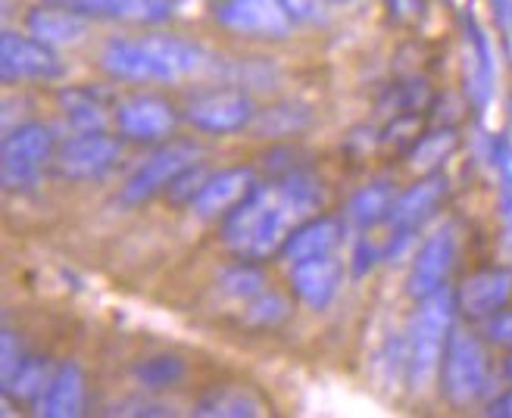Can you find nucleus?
Returning <instances> with one entry per match:
<instances>
[{
  "label": "nucleus",
  "mask_w": 512,
  "mask_h": 418,
  "mask_svg": "<svg viewBox=\"0 0 512 418\" xmlns=\"http://www.w3.org/2000/svg\"><path fill=\"white\" fill-rule=\"evenodd\" d=\"M441 372H444V394L453 406H472L475 400H481V394L491 384L488 353H484L478 337L466 328H453Z\"/></svg>",
  "instance_id": "3"
},
{
  "label": "nucleus",
  "mask_w": 512,
  "mask_h": 418,
  "mask_svg": "<svg viewBox=\"0 0 512 418\" xmlns=\"http://www.w3.org/2000/svg\"><path fill=\"white\" fill-rule=\"evenodd\" d=\"M338 4H347V0H338Z\"/></svg>",
  "instance_id": "35"
},
{
  "label": "nucleus",
  "mask_w": 512,
  "mask_h": 418,
  "mask_svg": "<svg viewBox=\"0 0 512 418\" xmlns=\"http://www.w3.org/2000/svg\"><path fill=\"white\" fill-rule=\"evenodd\" d=\"M135 378L138 384L150 387V390H160V387H172L185 378V362L178 356H147L135 365Z\"/></svg>",
  "instance_id": "26"
},
{
  "label": "nucleus",
  "mask_w": 512,
  "mask_h": 418,
  "mask_svg": "<svg viewBox=\"0 0 512 418\" xmlns=\"http://www.w3.org/2000/svg\"><path fill=\"white\" fill-rule=\"evenodd\" d=\"M341 234L344 228L338 219H306L303 225L291 231V238L281 247V256H285L288 263H300V259L335 253L341 247Z\"/></svg>",
  "instance_id": "19"
},
{
  "label": "nucleus",
  "mask_w": 512,
  "mask_h": 418,
  "mask_svg": "<svg viewBox=\"0 0 512 418\" xmlns=\"http://www.w3.org/2000/svg\"><path fill=\"white\" fill-rule=\"evenodd\" d=\"M341 275L344 266L335 253L325 256H313V259H300V263H291V284L294 294L313 309H325L331 300L338 297L341 287Z\"/></svg>",
  "instance_id": "13"
},
{
  "label": "nucleus",
  "mask_w": 512,
  "mask_h": 418,
  "mask_svg": "<svg viewBox=\"0 0 512 418\" xmlns=\"http://www.w3.org/2000/svg\"><path fill=\"white\" fill-rule=\"evenodd\" d=\"M50 4L79 10L85 16L122 19V22H138V25L166 22L172 16V0H50Z\"/></svg>",
  "instance_id": "17"
},
{
  "label": "nucleus",
  "mask_w": 512,
  "mask_h": 418,
  "mask_svg": "<svg viewBox=\"0 0 512 418\" xmlns=\"http://www.w3.org/2000/svg\"><path fill=\"white\" fill-rule=\"evenodd\" d=\"M91 32V25L85 19V13L69 10V7H41L29 16V35H35L38 41L50 44V47H72L82 44Z\"/></svg>",
  "instance_id": "18"
},
{
  "label": "nucleus",
  "mask_w": 512,
  "mask_h": 418,
  "mask_svg": "<svg viewBox=\"0 0 512 418\" xmlns=\"http://www.w3.org/2000/svg\"><path fill=\"white\" fill-rule=\"evenodd\" d=\"M453 147H456V132H434V135H425L416 147H413V153H409V166H413L416 172H428V169H434L438 163H444L447 156L453 153Z\"/></svg>",
  "instance_id": "28"
},
{
  "label": "nucleus",
  "mask_w": 512,
  "mask_h": 418,
  "mask_svg": "<svg viewBox=\"0 0 512 418\" xmlns=\"http://www.w3.org/2000/svg\"><path fill=\"white\" fill-rule=\"evenodd\" d=\"M253 188H256V178L250 169H225V172L210 175L207 181H203L200 191L191 200V209L200 219L228 216Z\"/></svg>",
  "instance_id": "14"
},
{
  "label": "nucleus",
  "mask_w": 512,
  "mask_h": 418,
  "mask_svg": "<svg viewBox=\"0 0 512 418\" xmlns=\"http://www.w3.org/2000/svg\"><path fill=\"white\" fill-rule=\"evenodd\" d=\"M291 316V303L278 291H263L244 306V322L253 328H275Z\"/></svg>",
  "instance_id": "27"
},
{
  "label": "nucleus",
  "mask_w": 512,
  "mask_h": 418,
  "mask_svg": "<svg viewBox=\"0 0 512 418\" xmlns=\"http://www.w3.org/2000/svg\"><path fill=\"white\" fill-rule=\"evenodd\" d=\"M288 7V13L294 16V22H310L322 16V0H281Z\"/></svg>",
  "instance_id": "31"
},
{
  "label": "nucleus",
  "mask_w": 512,
  "mask_h": 418,
  "mask_svg": "<svg viewBox=\"0 0 512 418\" xmlns=\"http://www.w3.org/2000/svg\"><path fill=\"white\" fill-rule=\"evenodd\" d=\"M63 72L54 47L35 35L4 32L0 38V75L4 82H35V78H57Z\"/></svg>",
  "instance_id": "8"
},
{
  "label": "nucleus",
  "mask_w": 512,
  "mask_h": 418,
  "mask_svg": "<svg viewBox=\"0 0 512 418\" xmlns=\"http://www.w3.org/2000/svg\"><path fill=\"white\" fill-rule=\"evenodd\" d=\"M200 156H203V147L194 141H172V144L160 147L153 156H147L132 178L125 181L119 200L125 206L147 203L150 197H157L160 191L172 188L178 175H185L191 166H197Z\"/></svg>",
  "instance_id": "5"
},
{
  "label": "nucleus",
  "mask_w": 512,
  "mask_h": 418,
  "mask_svg": "<svg viewBox=\"0 0 512 418\" xmlns=\"http://www.w3.org/2000/svg\"><path fill=\"white\" fill-rule=\"evenodd\" d=\"M216 19L247 38H288L294 29V16L281 0H222Z\"/></svg>",
  "instance_id": "6"
},
{
  "label": "nucleus",
  "mask_w": 512,
  "mask_h": 418,
  "mask_svg": "<svg viewBox=\"0 0 512 418\" xmlns=\"http://www.w3.org/2000/svg\"><path fill=\"white\" fill-rule=\"evenodd\" d=\"M469 91L478 103L488 100L494 85V60H491V44L484 38L481 25L469 22Z\"/></svg>",
  "instance_id": "21"
},
{
  "label": "nucleus",
  "mask_w": 512,
  "mask_h": 418,
  "mask_svg": "<svg viewBox=\"0 0 512 418\" xmlns=\"http://www.w3.org/2000/svg\"><path fill=\"white\" fill-rule=\"evenodd\" d=\"M50 150H54V138H50L41 122H22L13 132H7L4 144H0V178H4V188H32L50 160Z\"/></svg>",
  "instance_id": "4"
},
{
  "label": "nucleus",
  "mask_w": 512,
  "mask_h": 418,
  "mask_svg": "<svg viewBox=\"0 0 512 418\" xmlns=\"http://www.w3.org/2000/svg\"><path fill=\"white\" fill-rule=\"evenodd\" d=\"M116 125H119V132L132 141H163L175 128V113L163 97L135 94L119 103Z\"/></svg>",
  "instance_id": "12"
},
{
  "label": "nucleus",
  "mask_w": 512,
  "mask_h": 418,
  "mask_svg": "<svg viewBox=\"0 0 512 418\" xmlns=\"http://www.w3.org/2000/svg\"><path fill=\"white\" fill-rule=\"evenodd\" d=\"M63 116L75 132H107V110L94 94L88 91H63L60 94Z\"/></svg>",
  "instance_id": "22"
},
{
  "label": "nucleus",
  "mask_w": 512,
  "mask_h": 418,
  "mask_svg": "<svg viewBox=\"0 0 512 418\" xmlns=\"http://www.w3.org/2000/svg\"><path fill=\"white\" fill-rule=\"evenodd\" d=\"M512 297V269H484L459 287V309L472 319H488Z\"/></svg>",
  "instance_id": "16"
},
{
  "label": "nucleus",
  "mask_w": 512,
  "mask_h": 418,
  "mask_svg": "<svg viewBox=\"0 0 512 418\" xmlns=\"http://www.w3.org/2000/svg\"><path fill=\"white\" fill-rule=\"evenodd\" d=\"M100 66L122 82H182L213 69V57L203 47L169 38H113L100 50Z\"/></svg>",
  "instance_id": "1"
},
{
  "label": "nucleus",
  "mask_w": 512,
  "mask_h": 418,
  "mask_svg": "<svg viewBox=\"0 0 512 418\" xmlns=\"http://www.w3.org/2000/svg\"><path fill=\"white\" fill-rule=\"evenodd\" d=\"M506 375H509V381H512V356L506 359Z\"/></svg>",
  "instance_id": "34"
},
{
  "label": "nucleus",
  "mask_w": 512,
  "mask_h": 418,
  "mask_svg": "<svg viewBox=\"0 0 512 418\" xmlns=\"http://www.w3.org/2000/svg\"><path fill=\"white\" fill-rule=\"evenodd\" d=\"M219 291L228 297V300H235L241 306H247L253 297H260L266 291V275L256 269V266H235V269H228L222 278H219Z\"/></svg>",
  "instance_id": "25"
},
{
  "label": "nucleus",
  "mask_w": 512,
  "mask_h": 418,
  "mask_svg": "<svg viewBox=\"0 0 512 418\" xmlns=\"http://www.w3.org/2000/svg\"><path fill=\"white\" fill-rule=\"evenodd\" d=\"M397 194L388 188V185H369L356 194L347 206V216L356 228H372V225H381L384 219L391 216V206H394Z\"/></svg>",
  "instance_id": "23"
},
{
  "label": "nucleus",
  "mask_w": 512,
  "mask_h": 418,
  "mask_svg": "<svg viewBox=\"0 0 512 418\" xmlns=\"http://www.w3.org/2000/svg\"><path fill=\"white\" fill-rule=\"evenodd\" d=\"M444 191H447V181L441 175L422 178L419 185L403 191L391 206V216L384 219V228H388V247H394L397 241H406L409 234L428 219L431 209L438 206Z\"/></svg>",
  "instance_id": "11"
},
{
  "label": "nucleus",
  "mask_w": 512,
  "mask_h": 418,
  "mask_svg": "<svg viewBox=\"0 0 512 418\" xmlns=\"http://www.w3.org/2000/svg\"><path fill=\"white\" fill-rule=\"evenodd\" d=\"M119 412H125V415H166V409L160 403H125V409L119 406Z\"/></svg>",
  "instance_id": "32"
},
{
  "label": "nucleus",
  "mask_w": 512,
  "mask_h": 418,
  "mask_svg": "<svg viewBox=\"0 0 512 418\" xmlns=\"http://www.w3.org/2000/svg\"><path fill=\"white\" fill-rule=\"evenodd\" d=\"M488 337L500 347H512V309H500L494 316H488V325H484Z\"/></svg>",
  "instance_id": "30"
},
{
  "label": "nucleus",
  "mask_w": 512,
  "mask_h": 418,
  "mask_svg": "<svg viewBox=\"0 0 512 418\" xmlns=\"http://www.w3.org/2000/svg\"><path fill=\"white\" fill-rule=\"evenodd\" d=\"M50 378H54V365H50L44 356H25V362L16 369V375L4 384V394L19 400V403L38 400Z\"/></svg>",
  "instance_id": "24"
},
{
  "label": "nucleus",
  "mask_w": 512,
  "mask_h": 418,
  "mask_svg": "<svg viewBox=\"0 0 512 418\" xmlns=\"http://www.w3.org/2000/svg\"><path fill=\"white\" fill-rule=\"evenodd\" d=\"M191 125H197L200 132L210 135H232L250 125L253 119V100L244 91L225 88V91H210L200 94L191 110H188Z\"/></svg>",
  "instance_id": "10"
},
{
  "label": "nucleus",
  "mask_w": 512,
  "mask_h": 418,
  "mask_svg": "<svg viewBox=\"0 0 512 418\" xmlns=\"http://www.w3.org/2000/svg\"><path fill=\"white\" fill-rule=\"evenodd\" d=\"M456 297L441 287L438 294L419 300V309L409 325L406 337V381L413 390H428L434 375L441 372L444 353L453 334V316H456Z\"/></svg>",
  "instance_id": "2"
},
{
  "label": "nucleus",
  "mask_w": 512,
  "mask_h": 418,
  "mask_svg": "<svg viewBox=\"0 0 512 418\" xmlns=\"http://www.w3.org/2000/svg\"><path fill=\"white\" fill-rule=\"evenodd\" d=\"M453 263H456V228L444 222L441 228H434L428 234V241L419 247L413 259V269H409V281H406L409 297L425 300L431 294H438L441 287H447Z\"/></svg>",
  "instance_id": "7"
},
{
  "label": "nucleus",
  "mask_w": 512,
  "mask_h": 418,
  "mask_svg": "<svg viewBox=\"0 0 512 418\" xmlns=\"http://www.w3.org/2000/svg\"><path fill=\"white\" fill-rule=\"evenodd\" d=\"M203 418H256L266 415V403L247 387H213L194 406Z\"/></svg>",
  "instance_id": "20"
},
{
  "label": "nucleus",
  "mask_w": 512,
  "mask_h": 418,
  "mask_svg": "<svg viewBox=\"0 0 512 418\" xmlns=\"http://www.w3.org/2000/svg\"><path fill=\"white\" fill-rule=\"evenodd\" d=\"M85 409V372L79 362H63L54 369L44 394L35 400L41 418H75Z\"/></svg>",
  "instance_id": "15"
},
{
  "label": "nucleus",
  "mask_w": 512,
  "mask_h": 418,
  "mask_svg": "<svg viewBox=\"0 0 512 418\" xmlns=\"http://www.w3.org/2000/svg\"><path fill=\"white\" fill-rule=\"evenodd\" d=\"M491 415H503V418H512V394L500 397L494 406H491Z\"/></svg>",
  "instance_id": "33"
},
{
  "label": "nucleus",
  "mask_w": 512,
  "mask_h": 418,
  "mask_svg": "<svg viewBox=\"0 0 512 418\" xmlns=\"http://www.w3.org/2000/svg\"><path fill=\"white\" fill-rule=\"evenodd\" d=\"M119 156H122L119 138L107 132H82L79 138L63 144L57 156V169L63 178L91 181V178H104L107 172H113Z\"/></svg>",
  "instance_id": "9"
},
{
  "label": "nucleus",
  "mask_w": 512,
  "mask_h": 418,
  "mask_svg": "<svg viewBox=\"0 0 512 418\" xmlns=\"http://www.w3.org/2000/svg\"><path fill=\"white\" fill-rule=\"evenodd\" d=\"M22 362H25L22 341L16 337V331L4 328V334H0V384H7Z\"/></svg>",
  "instance_id": "29"
}]
</instances>
